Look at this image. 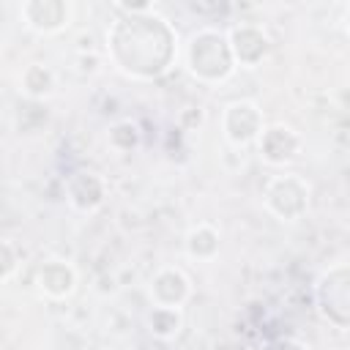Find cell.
<instances>
[{
  "mask_svg": "<svg viewBox=\"0 0 350 350\" xmlns=\"http://www.w3.org/2000/svg\"><path fill=\"white\" fill-rule=\"evenodd\" d=\"M156 44H172L170 27L159 16H139V14L120 19L109 41L120 68L139 77H153L167 68L172 49H156Z\"/></svg>",
  "mask_w": 350,
  "mask_h": 350,
  "instance_id": "6da1fadb",
  "label": "cell"
},
{
  "mask_svg": "<svg viewBox=\"0 0 350 350\" xmlns=\"http://www.w3.org/2000/svg\"><path fill=\"white\" fill-rule=\"evenodd\" d=\"M232 49L227 44V38L216 30H200L197 36H191L189 44V68L208 82L224 79L232 68Z\"/></svg>",
  "mask_w": 350,
  "mask_h": 350,
  "instance_id": "7a4b0ae2",
  "label": "cell"
},
{
  "mask_svg": "<svg viewBox=\"0 0 350 350\" xmlns=\"http://www.w3.org/2000/svg\"><path fill=\"white\" fill-rule=\"evenodd\" d=\"M306 183L298 180L295 175H282L273 178L265 189V202L268 208L282 216V219H295L304 208H306Z\"/></svg>",
  "mask_w": 350,
  "mask_h": 350,
  "instance_id": "3957f363",
  "label": "cell"
},
{
  "mask_svg": "<svg viewBox=\"0 0 350 350\" xmlns=\"http://www.w3.org/2000/svg\"><path fill=\"white\" fill-rule=\"evenodd\" d=\"M224 134L230 142L243 145L260 134V112L249 101H232L224 112Z\"/></svg>",
  "mask_w": 350,
  "mask_h": 350,
  "instance_id": "277c9868",
  "label": "cell"
},
{
  "mask_svg": "<svg viewBox=\"0 0 350 350\" xmlns=\"http://www.w3.org/2000/svg\"><path fill=\"white\" fill-rule=\"evenodd\" d=\"M186 293H189V282H186V276H183L180 271H175V268H164V271L153 279V284H150L153 301H156L159 306H164V309H175V306L186 298Z\"/></svg>",
  "mask_w": 350,
  "mask_h": 350,
  "instance_id": "5b68a950",
  "label": "cell"
},
{
  "mask_svg": "<svg viewBox=\"0 0 350 350\" xmlns=\"http://www.w3.org/2000/svg\"><path fill=\"white\" fill-rule=\"evenodd\" d=\"M260 150L268 161L273 164H284L287 159L295 156L298 150V137L290 131V129H282V126H273L268 131H262L260 137Z\"/></svg>",
  "mask_w": 350,
  "mask_h": 350,
  "instance_id": "8992f818",
  "label": "cell"
},
{
  "mask_svg": "<svg viewBox=\"0 0 350 350\" xmlns=\"http://www.w3.org/2000/svg\"><path fill=\"white\" fill-rule=\"evenodd\" d=\"M230 49H232V57L246 63V66H254L262 55H265V36L257 30V27H235L232 30V38H230Z\"/></svg>",
  "mask_w": 350,
  "mask_h": 350,
  "instance_id": "52a82bcc",
  "label": "cell"
},
{
  "mask_svg": "<svg viewBox=\"0 0 350 350\" xmlns=\"http://www.w3.org/2000/svg\"><path fill=\"white\" fill-rule=\"evenodd\" d=\"M38 284H41V290H44L46 295L60 298V295L71 293V287H74V271H71L66 262L52 260V262H46V265L41 268Z\"/></svg>",
  "mask_w": 350,
  "mask_h": 350,
  "instance_id": "ba28073f",
  "label": "cell"
},
{
  "mask_svg": "<svg viewBox=\"0 0 350 350\" xmlns=\"http://www.w3.org/2000/svg\"><path fill=\"white\" fill-rule=\"evenodd\" d=\"M22 14L36 30H57L66 22V8L60 3H27L22 5Z\"/></svg>",
  "mask_w": 350,
  "mask_h": 350,
  "instance_id": "9c48e42d",
  "label": "cell"
},
{
  "mask_svg": "<svg viewBox=\"0 0 350 350\" xmlns=\"http://www.w3.org/2000/svg\"><path fill=\"white\" fill-rule=\"evenodd\" d=\"M52 85H55L52 71H49V68H44V66H38V63L27 66V68H25V74H22V90H25L27 96H33V98L46 96V93L52 90Z\"/></svg>",
  "mask_w": 350,
  "mask_h": 350,
  "instance_id": "30bf717a",
  "label": "cell"
},
{
  "mask_svg": "<svg viewBox=\"0 0 350 350\" xmlns=\"http://www.w3.org/2000/svg\"><path fill=\"white\" fill-rule=\"evenodd\" d=\"M205 243L213 246V249H219L216 232H213L211 227H197V230H191V235H189V254H194V257H211V252L205 249Z\"/></svg>",
  "mask_w": 350,
  "mask_h": 350,
  "instance_id": "8fae6325",
  "label": "cell"
},
{
  "mask_svg": "<svg viewBox=\"0 0 350 350\" xmlns=\"http://www.w3.org/2000/svg\"><path fill=\"white\" fill-rule=\"evenodd\" d=\"M150 331L159 334V336H172L178 331V314H175V309L156 306L153 314H150Z\"/></svg>",
  "mask_w": 350,
  "mask_h": 350,
  "instance_id": "7c38bea8",
  "label": "cell"
},
{
  "mask_svg": "<svg viewBox=\"0 0 350 350\" xmlns=\"http://www.w3.org/2000/svg\"><path fill=\"white\" fill-rule=\"evenodd\" d=\"M347 30H350V8H347Z\"/></svg>",
  "mask_w": 350,
  "mask_h": 350,
  "instance_id": "4fadbf2b",
  "label": "cell"
}]
</instances>
